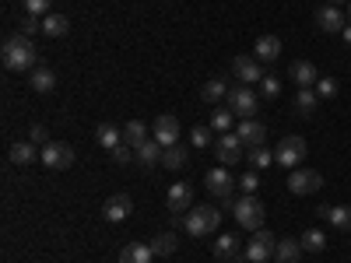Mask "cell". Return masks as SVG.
Returning a JSON list of instances; mask_svg holds the SVG:
<instances>
[{"instance_id":"cell-35","label":"cell","mask_w":351,"mask_h":263,"mask_svg":"<svg viewBox=\"0 0 351 263\" xmlns=\"http://www.w3.org/2000/svg\"><path fill=\"white\" fill-rule=\"evenodd\" d=\"M316 102H319L316 88H299V95H295V109H299L302 116H309V112L316 109Z\"/></svg>"},{"instance_id":"cell-25","label":"cell","mask_w":351,"mask_h":263,"mask_svg":"<svg viewBox=\"0 0 351 263\" xmlns=\"http://www.w3.org/2000/svg\"><path fill=\"white\" fill-rule=\"evenodd\" d=\"M302 256V242L299 239H281L278 246H274V260L278 263H295Z\"/></svg>"},{"instance_id":"cell-41","label":"cell","mask_w":351,"mask_h":263,"mask_svg":"<svg viewBox=\"0 0 351 263\" xmlns=\"http://www.w3.org/2000/svg\"><path fill=\"white\" fill-rule=\"evenodd\" d=\"M36 32H43V18H32V14H28V18L21 21V36H28V39H32Z\"/></svg>"},{"instance_id":"cell-5","label":"cell","mask_w":351,"mask_h":263,"mask_svg":"<svg viewBox=\"0 0 351 263\" xmlns=\"http://www.w3.org/2000/svg\"><path fill=\"white\" fill-rule=\"evenodd\" d=\"M228 109L239 116V120H256V109H260V95L253 92L250 84H239V88H228Z\"/></svg>"},{"instance_id":"cell-36","label":"cell","mask_w":351,"mask_h":263,"mask_svg":"<svg viewBox=\"0 0 351 263\" xmlns=\"http://www.w3.org/2000/svg\"><path fill=\"white\" fill-rule=\"evenodd\" d=\"M278 95H281V81L271 77V74H263V81H260V99H278Z\"/></svg>"},{"instance_id":"cell-32","label":"cell","mask_w":351,"mask_h":263,"mask_svg":"<svg viewBox=\"0 0 351 263\" xmlns=\"http://www.w3.org/2000/svg\"><path fill=\"white\" fill-rule=\"evenodd\" d=\"M95 140L102 144L106 151H112L116 144H123V130H116V127H109V123H102L99 130H95Z\"/></svg>"},{"instance_id":"cell-44","label":"cell","mask_w":351,"mask_h":263,"mask_svg":"<svg viewBox=\"0 0 351 263\" xmlns=\"http://www.w3.org/2000/svg\"><path fill=\"white\" fill-rule=\"evenodd\" d=\"M341 36H344V42H348V46H351V21H348V25H344V32H341Z\"/></svg>"},{"instance_id":"cell-1","label":"cell","mask_w":351,"mask_h":263,"mask_svg":"<svg viewBox=\"0 0 351 263\" xmlns=\"http://www.w3.org/2000/svg\"><path fill=\"white\" fill-rule=\"evenodd\" d=\"M0 56H4V67L14 71V74H32L36 64H39V49L36 42L28 36H14L4 42V49H0Z\"/></svg>"},{"instance_id":"cell-40","label":"cell","mask_w":351,"mask_h":263,"mask_svg":"<svg viewBox=\"0 0 351 263\" xmlns=\"http://www.w3.org/2000/svg\"><path fill=\"white\" fill-rule=\"evenodd\" d=\"M316 95H319V99H334V95H337V81H334V77H319V81H316Z\"/></svg>"},{"instance_id":"cell-22","label":"cell","mask_w":351,"mask_h":263,"mask_svg":"<svg viewBox=\"0 0 351 263\" xmlns=\"http://www.w3.org/2000/svg\"><path fill=\"white\" fill-rule=\"evenodd\" d=\"M155 260V249H152V242L144 246V242H130V246H123V253H120V263H152Z\"/></svg>"},{"instance_id":"cell-4","label":"cell","mask_w":351,"mask_h":263,"mask_svg":"<svg viewBox=\"0 0 351 263\" xmlns=\"http://www.w3.org/2000/svg\"><path fill=\"white\" fill-rule=\"evenodd\" d=\"M232 214H236V221H239V228H246V231H256V228H263V203H260V197H253V193H246V197H239L236 200V208H232Z\"/></svg>"},{"instance_id":"cell-19","label":"cell","mask_w":351,"mask_h":263,"mask_svg":"<svg viewBox=\"0 0 351 263\" xmlns=\"http://www.w3.org/2000/svg\"><path fill=\"white\" fill-rule=\"evenodd\" d=\"M211 249H215L218 260H228V263L243 256V242H239V236H218V242H215Z\"/></svg>"},{"instance_id":"cell-39","label":"cell","mask_w":351,"mask_h":263,"mask_svg":"<svg viewBox=\"0 0 351 263\" xmlns=\"http://www.w3.org/2000/svg\"><path fill=\"white\" fill-rule=\"evenodd\" d=\"M21 4H25V11L32 14V18H46V14H49V4H53V0H21Z\"/></svg>"},{"instance_id":"cell-11","label":"cell","mask_w":351,"mask_h":263,"mask_svg":"<svg viewBox=\"0 0 351 263\" xmlns=\"http://www.w3.org/2000/svg\"><path fill=\"white\" fill-rule=\"evenodd\" d=\"M204 186H208V193H215L218 200L232 193V186H236V179H232L228 165H218V168H208V175H204Z\"/></svg>"},{"instance_id":"cell-34","label":"cell","mask_w":351,"mask_h":263,"mask_svg":"<svg viewBox=\"0 0 351 263\" xmlns=\"http://www.w3.org/2000/svg\"><path fill=\"white\" fill-rule=\"evenodd\" d=\"M246 162H250V168H267V165H274V151H267V148H250L246 151Z\"/></svg>"},{"instance_id":"cell-13","label":"cell","mask_w":351,"mask_h":263,"mask_svg":"<svg viewBox=\"0 0 351 263\" xmlns=\"http://www.w3.org/2000/svg\"><path fill=\"white\" fill-rule=\"evenodd\" d=\"M102 214H106V221H112V225L127 221V218L134 214V200H130V193H116V197H109V200H106V208H102Z\"/></svg>"},{"instance_id":"cell-18","label":"cell","mask_w":351,"mask_h":263,"mask_svg":"<svg viewBox=\"0 0 351 263\" xmlns=\"http://www.w3.org/2000/svg\"><path fill=\"white\" fill-rule=\"evenodd\" d=\"M253 56L260 64H274L278 56H281V39L278 36H260L256 46H253Z\"/></svg>"},{"instance_id":"cell-15","label":"cell","mask_w":351,"mask_h":263,"mask_svg":"<svg viewBox=\"0 0 351 263\" xmlns=\"http://www.w3.org/2000/svg\"><path fill=\"white\" fill-rule=\"evenodd\" d=\"M236 134H239V140L246 144V151H250V148H263V140H267V127H263L260 120H239Z\"/></svg>"},{"instance_id":"cell-2","label":"cell","mask_w":351,"mask_h":263,"mask_svg":"<svg viewBox=\"0 0 351 263\" xmlns=\"http://www.w3.org/2000/svg\"><path fill=\"white\" fill-rule=\"evenodd\" d=\"M186 231L193 239H204V236H211V231H218L221 225V208H211V203H200V208H190L186 218H183Z\"/></svg>"},{"instance_id":"cell-9","label":"cell","mask_w":351,"mask_h":263,"mask_svg":"<svg viewBox=\"0 0 351 263\" xmlns=\"http://www.w3.org/2000/svg\"><path fill=\"white\" fill-rule=\"evenodd\" d=\"M246 155V144L239 140V134H218V162L221 165H239Z\"/></svg>"},{"instance_id":"cell-45","label":"cell","mask_w":351,"mask_h":263,"mask_svg":"<svg viewBox=\"0 0 351 263\" xmlns=\"http://www.w3.org/2000/svg\"><path fill=\"white\" fill-rule=\"evenodd\" d=\"M327 4H348V0H327Z\"/></svg>"},{"instance_id":"cell-43","label":"cell","mask_w":351,"mask_h":263,"mask_svg":"<svg viewBox=\"0 0 351 263\" xmlns=\"http://www.w3.org/2000/svg\"><path fill=\"white\" fill-rule=\"evenodd\" d=\"M28 140H32V144H49V134H46V127H32V130H28Z\"/></svg>"},{"instance_id":"cell-26","label":"cell","mask_w":351,"mask_h":263,"mask_svg":"<svg viewBox=\"0 0 351 263\" xmlns=\"http://www.w3.org/2000/svg\"><path fill=\"white\" fill-rule=\"evenodd\" d=\"M200 99L204 102H221V99H228V84L221 81V77H211V81H204V88H200Z\"/></svg>"},{"instance_id":"cell-42","label":"cell","mask_w":351,"mask_h":263,"mask_svg":"<svg viewBox=\"0 0 351 263\" xmlns=\"http://www.w3.org/2000/svg\"><path fill=\"white\" fill-rule=\"evenodd\" d=\"M239 186H243L246 193H253V190L260 186V175H256V168H250V172H243V179H239Z\"/></svg>"},{"instance_id":"cell-38","label":"cell","mask_w":351,"mask_h":263,"mask_svg":"<svg viewBox=\"0 0 351 263\" xmlns=\"http://www.w3.org/2000/svg\"><path fill=\"white\" fill-rule=\"evenodd\" d=\"M211 127H193L190 130V144H193V148H208V144H211Z\"/></svg>"},{"instance_id":"cell-17","label":"cell","mask_w":351,"mask_h":263,"mask_svg":"<svg viewBox=\"0 0 351 263\" xmlns=\"http://www.w3.org/2000/svg\"><path fill=\"white\" fill-rule=\"evenodd\" d=\"M319 218H327L337 231H351V208L348 203H324V208H319Z\"/></svg>"},{"instance_id":"cell-21","label":"cell","mask_w":351,"mask_h":263,"mask_svg":"<svg viewBox=\"0 0 351 263\" xmlns=\"http://www.w3.org/2000/svg\"><path fill=\"white\" fill-rule=\"evenodd\" d=\"M71 32V18H64V14H46L43 18V36H49V39H64Z\"/></svg>"},{"instance_id":"cell-28","label":"cell","mask_w":351,"mask_h":263,"mask_svg":"<svg viewBox=\"0 0 351 263\" xmlns=\"http://www.w3.org/2000/svg\"><path fill=\"white\" fill-rule=\"evenodd\" d=\"M299 242H302V249H306V253H324V249H327V236H324V228H306Z\"/></svg>"},{"instance_id":"cell-46","label":"cell","mask_w":351,"mask_h":263,"mask_svg":"<svg viewBox=\"0 0 351 263\" xmlns=\"http://www.w3.org/2000/svg\"><path fill=\"white\" fill-rule=\"evenodd\" d=\"M348 18H351V0H348Z\"/></svg>"},{"instance_id":"cell-27","label":"cell","mask_w":351,"mask_h":263,"mask_svg":"<svg viewBox=\"0 0 351 263\" xmlns=\"http://www.w3.org/2000/svg\"><path fill=\"white\" fill-rule=\"evenodd\" d=\"M36 155H43V151H36V144H32V140H18V144H11V162H14V165L36 162Z\"/></svg>"},{"instance_id":"cell-10","label":"cell","mask_w":351,"mask_h":263,"mask_svg":"<svg viewBox=\"0 0 351 263\" xmlns=\"http://www.w3.org/2000/svg\"><path fill=\"white\" fill-rule=\"evenodd\" d=\"M152 137L162 144V148H172V144H180V120H176L172 112H162L155 127H152Z\"/></svg>"},{"instance_id":"cell-20","label":"cell","mask_w":351,"mask_h":263,"mask_svg":"<svg viewBox=\"0 0 351 263\" xmlns=\"http://www.w3.org/2000/svg\"><path fill=\"white\" fill-rule=\"evenodd\" d=\"M288 74H291V81H295L299 88H316V81H319V74H316V67L309 60H295Z\"/></svg>"},{"instance_id":"cell-24","label":"cell","mask_w":351,"mask_h":263,"mask_svg":"<svg viewBox=\"0 0 351 263\" xmlns=\"http://www.w3.org/2000/svg\"><path fill=\"white\" fill-rule=\"evenodd\" d=\"M186 158H190V151L183 148V144H172V148H165V151H162V168L180 172V168L186 165Z\"/></svg>"},{"instance_id":"cell-6","label":"cell","mask_w":351,"mask_h":263,"mask_svg":"<svg viewBox=\"0 0 351 263\" xmlns=\"http://www.w3.org/2000/svg\"><path fill=\"white\" fill-rule=\"evenodd\" d=\"M43 165L46 168H56V172H64V168H71L74 165V148L67 140H49V144H43Z\"/></svg>"},{"instance_id":"cell-23","label":"cell","mask_w":351,"mask_h":263,"mask_svg":"<svg viewBox=\"0 0 351 263\" xmlns=\"http://www.w3.org/2000/svg\"><path fill=\"white\" fill-rule=\"evenodd\" d=\"M162 151H165L162 144H158L155 137H148V140H144L141 148L134 151V155H137V162H141L144 168H152V165H158V162H162Z\"/></svg>"},{"instance_id":"cell-37","label":"cell","mask_w":351,"mask_h":263,"mask_svg":"<svg viewBox=\"0 0 351 263\" xmlns=\"http://www.w3.org/2000/svg\"><path fill=\"white\" fill-rule=\"evenodd\" d=\"M109 155H112V162H116V165H130V162L137 158V155H134V148H130L127 140H123V144H116V148H112Z\"/></svg>"},{"instance_id":"cell-8","label":"cell","mask_w":351,"mask_h":263,"mask_svg":"<svg viewBox=\"0 0 351 263\" xmlns=\"http://www.w3.org/2000/svg\"><path fill=\"white\" fill-rule=\"evenodd\" d=\"M274 231H267V228H256L253 231V239L246 242V260L250 263H263V260H271L274 256Z\"/></svg>"},{"instance_id":"cell-7","label":"cell","mask_w":351,"mask_h":263,"mask_svg":"<svg viewBox=\"0 0 351 263\" xmlns=\"http://www.w3.org/2000/svg\"><path fill=\"white\" fill-rule=\"evenodd\" d=\"M319 186H324V175H319L316 168H291L288 172V190L295 197H306V193H316Z\"/></svg>"},{"instance_id":"cell-14","label":"cell","mask_w":351,"mask_h":263,"mask_svg":"<svg viewBox=\"0 0 351 263\" xmlns=\"http://www.w3.org/2000/svg\"><path fill=\"white\" fill-rule=\"evenodd\" d=\"M165 208H169L172 214H186V211L193 208V190H190L186 183L169 186V193H165Z\"/></svg>"},{"instance_id":"cell-29","label":"cell","mask_w":351,"mask_h":263,"mask_svg":"<svg viewBox=\"0 0 351 263\" xmlns=\"http://www.w3.org/2000/svg\"><path fill=\"white\" fill-rule=\"evenodd\" d=\"M232 123H236V112H232L228 105H218V109L211 112V130H215V134H228Z\"/></svg>"},{"instance_id":"cell-3","label":"cell","mask_w":351,"mask_h":263,"mask_svg":"<svg viewBox=\"0 0 351 263\" xmlns=\"http://www.w3.org/2000/svg\"><path fill=\"white\" fill-rule=\"evenodd\" d=\"M306 140L299 137V134H288V137H281L278 140V148H274V165H281V168H299L302 165V158H306Z\"/></svg>"},{"instance_id":"cell-30","label":"cell","mask_w":351,"mask_h":263,"mask_svg":"<svg viewBox=\"0 0 351 263\" xmlns=\"http://www.w3.org/2000/svg\"><path fill=\"white\" fill-rule=\"evenodd\" d=\"M28 84L36 88V92H53V84H56V74L49 67H36L32 74H28Z\"/></svg>"},{"instance_id":"cell-33","label":"cell","mask_w":351,"mask_h":263,"mask_svg":"<svg viewBox=\"0 0 351 263\" xmlns=\"http://www.w3.org/2000/svg\"><path fill=\"white\" fill-rule=\"evenodd\" d=\"M176 246H180V239H176L172 231H158V236L152 239V249H155V256H172V253H176Z\"/></svg>"},{"instance_id":"cell-12","label":"cell","mask_w":351,"mask_h":263,"mask_svg":"<svg viewBox=\"0 0 351 263\" xmlns=\"http://www.w3.org/2000/svg\"><path fill=\"white\" fill-rule=\"evenodd\" d=\"M232 74L239 77V84H256V81H263V67H260V60L256 56H236L232 60Z\"/></svg>"},{"instance_id":"cell-16","label":"cell","mask_w":351,"mask_h":263,"mask_svg":"<svg viewBox=\"0 0 351 263\" xmlns=\"http://www.w3.org/2000/svg\"><path fill=\"white\" fill-rule=\"evenodd\" d=\"M344 14L337 11V4H327V8H319L316 11V28L319 32H327V36H334V32H344Z\"/></svg>"},{"instance_id":"cell-31","label":"cell","mask_w":351,"mask_h":263,"mask_svg":"<svg viewBox=\"0 0 351 263\" xmlns=\"http://www.w3.org/2000/svg\"><path fill=\"white\" fill-rule=\"evenodd\" d=\"M123 140H127V144H130V148L137 151V148H141V144H144V140H148V127H144L141 120H130V123L123 127Z\"/></svg>"}]
</instances>
